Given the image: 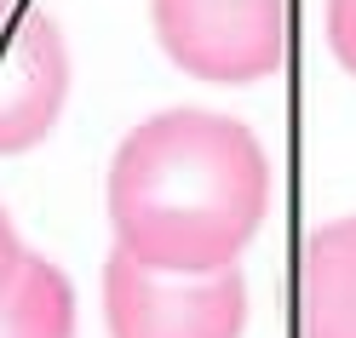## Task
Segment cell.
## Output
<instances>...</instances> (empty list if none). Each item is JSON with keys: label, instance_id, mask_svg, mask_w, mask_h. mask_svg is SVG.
<instances>
[{"label": "cell", "instance_id": "1", "mask_svg": "<svg viewBox=\"0 0 356 338\" xmlns=\"http://www.w3.org/2000/svg\"><path fill=\"white\" fill-rule=\"evenodd\" d=\"M270 207V161L241 121L167 109L132 126L109 161L115 253L167 276H213L241 258Z\"/></svg>", "mask_w": 356, "mask_h": 338}, {"label": "cell", "instance_id": "2", "mask_svg": "<svg viewBox=\"0 0 356 338\" xmlns=\"http://www.w3.org/2000/svg\"><path fill=\"white\" fill-rule=\"evenodd\" d=\"M161 52L195 81L241 86L282 69L293 0H149Z\"/></svg>", "mask_w": 356, "mask_h": 338}, {"label": "cell", "instance_id": "3", "mask_svg": "<svg viewBox=\"0 0 356 338\" xmlns=\"http://www.w3.org/2000/svg\"><path fill=\"white\" fill-rule=\"evenodd\" d=\"M104 315L109 338H241L248 281H241V269L167 276V269L132 264L127 253H109Z\"/></svg>", "mask_w": 356, "mask_h": 338}, {"label": "cell", "instance_id": "4", "mask_svg": "<svg viewBox=\"0 0 356 338\" xmlns=\"http://www.w3.org/2000/svg\"><path fill=\"white\" fill-rule=\"evenodd\" d=\"M70 98V47L40 0H0V155L35 149Z\"/></svg>", "mask_w": 356, "mask_h": 338}, {"label": "cell", "instance_id": "5", "mask_svg": "<svg viewBox=\"0 0 356 338\" xmlns=\"http://www.w3.org/2000/svg\"><path fill=\"white\" fill-rule=\"evenodd\" d=\"M293 332L356 338V218L305 235L293 264Z\"/></svg>", "mask_w": 356, "mask_h": 338}, {"label": "cell", "instance_id": "6", "mask_svg": "<svg viewBox=\"0 0 356 338\" xmlns=\"http://www.w3.org/2000/svg\"><path fill=\"white\" fill-rule=\"evenodd\" d=\"M0 338H75V287L52 258L24 253L0 292Z\"/></svg>", "mask_w": 356, "mask_h": 338}, {"label": "cell", "instance_id": "7", "mask_svg": "<svg viewBox=\"0 0 356 338\" xmlns=\"http://www.w3.org/2000/svg\"><path fill=\"white\" fill-rule=\"evenodd\" d=\"M327 40L339 63L356 75V0H327Z\"/></svg>", "mask_w": 356, "mask_h": 338}, {"label": "cell", "instance_id": "8", "mask_svg": "<svg viewBox=\"0 0 356 338\" xmlns=\"http://www.w3.org/2000/svg\"><path fill=\"white\" fill-rule=\"evenodd\" d=\"M17 264H24V241H17V230H12V218H6V207H0V292L12 287V276H17Z\"/></svg>", "mask_w": 356, "mask_h": 338}]
</instances>
